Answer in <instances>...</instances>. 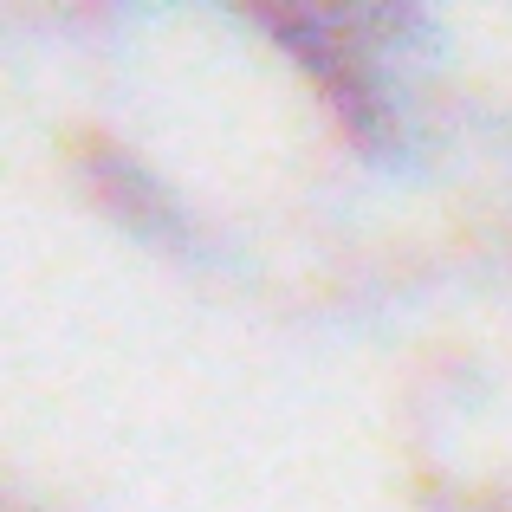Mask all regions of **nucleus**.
<instances>
[]
</instances>
